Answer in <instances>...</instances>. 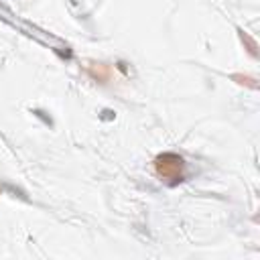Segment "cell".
I'll return each instance as SVG.
<instances>
[{
    "label": "cell",
    "instance_id": "1",
    "mask_svg": "<svg viewBox=\"0 0 260 260\" xmlns=\"http://www.w3.org/2000/svg\"><path fill=\"white\" fill-rule=\"evenodd\" d=\"M171 160H173V162L169 165L165 156H158V160H156V169H158V173H160L162 177H171V169H175V171H181V162H183V158L173 154V158H171Z\"/></svg>",
    "mask_w": 260,
    "mask_h": 260
}]
</instances>
